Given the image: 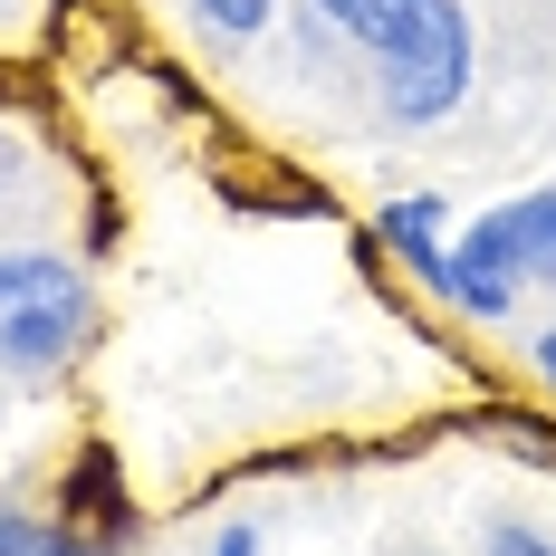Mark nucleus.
Returning a JSON list of instances; mask_svg holds the SVG:
<instances>
[{
    "mask_svg": "<svg viewBox=\"0 0 556 556\" xmlns=\"http://www.w3.org/2000/svg\"><path fill=\"white\" fill-rule=\"evenodd\" d=\"M10 173H20V164H10V144H0V182H10Z\"/></svg>",
    "mask_w": 556,
    "mask_h": 556,
    "instance_id": "9b49d317",
    "label": "nucleus"
},
{
    "mask_svg": "<svg viewBox=\"0 0 556 556\" xmlns=\"http://www.w3.org/2000/svg\"><path fill=\"white\" fill-rule=\"evenodd\" d=\"M518 250H508V222L500 212H480V222L460 230V250L442 260V298L451 307H470V317H508L518 307Z\"/></svg>",
    "mask_w": 556,
    "mask_h": 556,
    "instance_id": "7ed1b4c3",
    "label": "nucleus"
},
{
    "mask_svg": "<svg viewBox=\"0 0 556 556\" xmlns=\"http://www.w3.org/2000/svg\"><path fill=\"white\" fill-rule=\"evenodd\" d=\"M538 375H547V384H556V327L538 336Z\"/></svg>",
    "mask_w": 556,
    "mask_h": 556,
    "instance_id": "9d476101",
    "label": "nucleus"
},
{
    "mask_svg": "<svg viewBox=\"0 0 556 556\" xmlns=\"http://www.w3.org/2000/svg\"><path fill=\"white\" fill-rule=\"evenodd\" d=\"M384 240H393V250H403L422 278H432V288H442V260H451V250H442V202H432V192L393 202V212H384Z\"/></svg>",
    "mask_w": 556,
    "mask_h": 556,
    "instance_id": "39448f33",
    "label": "nucleus"
},
{
    "mask_svg": "<svg viewBox=\"0 0 556 556\" xmlns=\"http://www.w3.org/2000/svg\"><path fill=\"white\" fill-rule=\"evenodd\" d=\"M212 556H260V538H250V528H230V538H222Z\"/></svg>",
    "mask_w": 556,
    "mask_h": 556,
    "instance_id": "1a4fd4ad",
    "label": "nucleus"
},
{
    "mask_svg": "<svg viewBox=\"0 0 556 556\" xmlns=\"http://www.w3.org/2000/svg\"><path fill=\"white\" fill-rule=\"evenodd\" d=\"M355 49L384 67V106L403 125H432L470 97V10L460 0H317Z\"/></svg>",
    "mask_w": 556,
    "mask_h": 556,
    "instance_id": "f257e3e1",
    "label": "nucleus"
},
{
    "mask_svg": "<svg viewBox=\"0 0 556 556\" xmlns=\"http://www.w3.org/2000/svg\"><path fill=\"white\" fill-rule=\"evenodd\" d=\"M500 222H508V250H518V278L556 288V182H547V192H518V202H500Z\"/></svg>",
    "mask_w": 556,
    "mask_h": 556,
    "instance_id": "20e7f679",
    "label": "nucleus"
},
{
    "mask_svg": "<svg viewBox=\"0 0 556 556\" xmlns=\"http://www.w3.org/2000/svg\"><path fill=\"white\" fill-rule=\"evenodd\" d=\"M480 556H556V538H538V528H490Z\"/></svg>",
    "mask_w": 556,
    "mask_h": 556,
    "instance_id": "6e6552de",
    "label": "nucleus"
},
{
    "mask_svg": "<svg viewBox=\"0 0 556 556\" xmlns=\"http://www.w3.org/2000/svg\"><path fill=\"white\" fill-rule=\"evenodd\" d=\"M0 556H97L87 538H58L39 518H20V508H0Z\"/></svg>",
    "mask_w": 556,
    "mask_h": 556,
    "instance_id": "423d86ee",
    "label": "nucleus"
},
{
    "mask_svg": "<svg viewBox=\"0 0 556 556\" xmlns=\"http://www.w3.org/2000/svg\"><path fill=\"white\" fill-rule=\"evenodd\" d=\"M87 317H97V298H87L77 260H58V250H0V375H20V384L58 375L87 345Z\"/></svg>",
    "mask_w": 556,
    "mask_h": 556,
    "instance_id": "f03ea898",
    "label": "nucleus"
},
{
    "mask_svg": "<svg viewBox=\"0 0 556 556\" xmlns=\"http://www.w3.org/2000/svg\"><path fill=\"white\" fill-rule=\"evenodd\" d=\"M269 10H278V0H202V20L230 29V39H260V29H269Z\"/></svg>",
    "mask_w": 556,
    "mask_h": 556,
    "instance_id": "0eeeda50",
    "label": "nucleus"
}]
</instances>
